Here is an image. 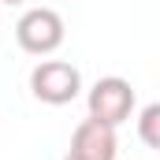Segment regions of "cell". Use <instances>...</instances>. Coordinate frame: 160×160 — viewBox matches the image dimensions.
<instances>
[{
  "label": "cell",
  "instance_id": "obj_1",
  "mask_svg": "<svg viewBox=\"0 0 160 160\" xmlns=\"http://www.w3.org/2000/svg\"><path fill=\"white\" fill-rule=\"evenodd\" d=\"M67 38L63 15L56 8H30L15 22V41L26 56H52Z\"/></svg>",
  "mask_w": 160,
  "mask_h": 160
},
{
  "label": "cell",
  "instance_id": "obj_2",
  "mask_svg": "<svg viewBox=\"0 0 160 160\" xmlns=\"http://www.w3.org/2000/svg\"><path fill=\"white\" fill-rule=\"evenodd\" d=\"M30 93L41 104L63 108L82 93V71L75 63H67V60H41L30 71Z\"/></svg>",
  "mask_w": 160,
  "mask_h": 160
},
{
  "label": "cell",
  "instance_id": "obj_3",
  "mask_svg": "<svg viewBox=\"0 0 160 160\" xmlns=\"http://www.w3.org/2000/svg\"><path fill=\"white\" fill-rule=\"evenodd\" d=\"M134 104H138V97H134V86L119 75H108V78H97L89 86V93H86V108H89V116L101 123H108V127H123V123L130 119V112H134Z\"/></svg>",
  "mask_w": 160,
  "mask_h": 160
},
{
  "label": "cell",
  "instance_id": "obj_4",
  "mask_svg": "<svg viewBox=\"0 0 160 160\" xmlns=\"http://www.w3.org/2000/svg\"><path fill=\"white\" fill-rule=\"evenodd\" d=\"M116 130H119V127H108V123L86 116V119L75 127V134H71V149H67V153L75 160H116L119 157V138H116Z\"/></svg>",
  "mask_w": 160,
  "mask_h": 160
},
{
  "label": "cell",
  "instance_id": "obj_5",
  "mask_svg": "<svg viewBox=\"0 0 160 160\" xmlns=\"http://www.w3.org/2000/svg\"><path fill=\"white\" fill-rule=\"evenodd\" d=\"M138 138L149 145V149H160V101L145 104L138 112Z\"/></svg>",
  "mask_w": 160,
  "mask_h": 160
},
{
  "label": "cell",
  "instance_id": "obj_6",
  "mask_svg": "<svg viewBox=\"0 0 160 160\" xmlns=\"http://www.w3.org/2000/svg\"><path fill=\"white\" fill-rule=\"evenodd\" d=\"M0 4H26V0H0Z\"/></svg>",
  "mask_w": 160,
  "mask_h": 160
},
{
  "label": "cell",
  "instance_id": "obj_7",
  "mask_svg": "<svg viewBox=\"0 0 160 160\" xmlns=\"http://www.w3.org/2000/svg\"><path fill=\"white\" fill-rule=\"evenodd\" d=\"M63 160H75V157H71V153H67V157H63Z\"/></svg>",
  "mask_w": 160,
  "mask_h": 160
}]
</instances>
